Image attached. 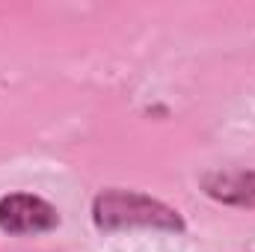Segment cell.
<instances>
[{
    "label": "cell",
    "mask_w": 255,
    "mask_h": 252,
    "mask_svg": "<svg viewBox=\"0 0 255 252\" xmlns=\"http://www.w3.org/2000/svg\"><path fill=\"white\" fill-rule=\"evenodd\" d=\"M92 223L98 232L113 235V232H130V229H148V232H172L181 235L184 217L169 208L160 199H151L139 190L110 187L101 190L92 202Z\"/></svg>",
    "instance_id": "cell-1"
},
{
    "label": "cell",
    "mask_w": 255,
    "mask_h": 252,
    "mask_svg": "<svg viewBox=\"0 0 255 252\" xmlns=\"http://www.w3.org/2000/svg\"><path fill=\"white\" fill-rule=\"evenodd\" d=\"M60 226V211L33 193L0 196V232L6 235H42Z\"/></svg>",
    "instance_id": "cell-2"
},
{
    "label": "cell",
    "mask_w": 255,
    "mask_h": 252,
    "mask_svg": "<svg viewBox=\"0 0 255 252\" xmlns=\"http://www.w3.org/2000/svg\"><path fill=\"white\" fill-rule=\"evenodd\" d=\"M202 190L214 202H223L232 208H255V169L208 172L202 178Z\"/></svg>",
    "instance_id": "cell-3"
}]
</instances>
